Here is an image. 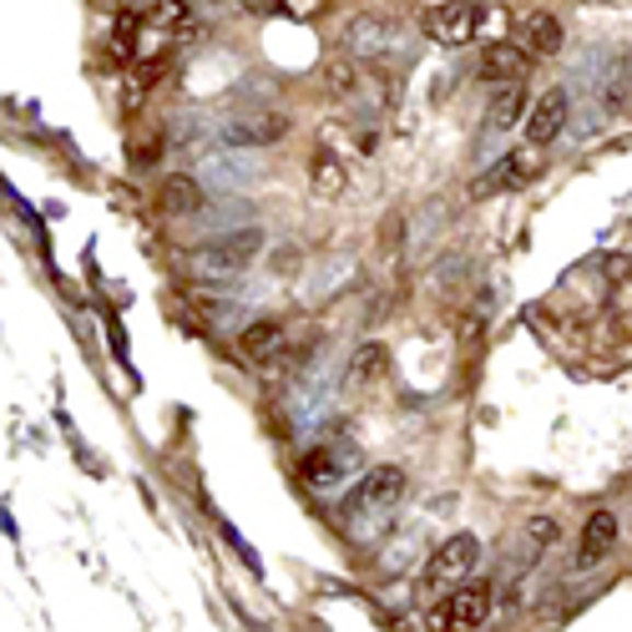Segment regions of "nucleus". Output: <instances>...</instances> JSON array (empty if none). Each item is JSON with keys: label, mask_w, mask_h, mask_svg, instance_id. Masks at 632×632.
Wrapping results in <instances>:
<instances>
[{"label": "nucleus", "mask_w": 632, "mask_h": 632, "mask_svg": "<svg viewBox=\"0 0 632 632\" xmlns=\"http://www.w3.org/2000/svg\"><path fill=\"white\" fill-rule=\"evenodd\" d=\"M400 501H405V471H400V466H375V471H365V481L349 491V501H344V527L349 531L380 527V521H390V512H395Z\"/></svg>", "instance_id": "1"}, {"label": "nucleus", "mask_w": 632, "mask_h": 632, "mask_svg": "<svg viewBox=\"0 0 632 632\" xmlns=\"http://www.w3.org/2000/svg\"><path fill=\"white\" fill-rule=\"evenodd\" d=\"M264 253V228H233V233L212 238L203 249H193V274L198 278H233Z\"/></svg>", "instance_id": "2"}, {"label": "nucleus", "mask_w": 632, "mask_h": 632, "mask_svg": "<svg viewBox=\"0 0 632 632\" xmlns=\"http://www.w3.org/2000/svg\"><path fill=\"white\" fill-rule=\"evenodd\" d=\"M475 556H481V541H475L471 531H456V537L440 541L430 552V562H425V587H430V593H456V587L471 577Z\"/></svg>", "instance_id": "3"}, {"label": "nucleus", "mask_w": 632, "mask_h": 632, "mask_svg": "<svg viewBox=\"0 0 632 632\" xmlns=\"http://www.w3.org/2000/svg\"><path fill=\"white\" fill-rule=\"evenodd\" d=\"M481 21H486V11H481L475 0H446V5L425 11L421 26H425V36H430L435 46H466V41H475Z\"/></svg>", "instance_id": "4"}, {"label": "nucleus", "mask_w": 632, "mask_h": 632, "mask_svg": "<svg viewBox=\"0 0 632 632\" xmlns=\"http://www.w3.org/2000/svg\"><path fill=\"white\" fill-rule=\"evenodd\" d=\"M289 137V117L284 112H274V106H253V112H238L233 122L223 127V142L228 147H274Z\"/></svg>", "instance_id": "5"}, {"label": "nucleus", "mask_w": 632, "mask_h": 632, "mask_svg": "<svg viewBox=\"0 0 632 632\" xmlns=\"http://www.w3.org/2000/svg\"><path fill=\"white\" fill-rule=\"evenodd\" d=\"M537 147L531 152H512V158H501L496 168H486L481 177L471 183V198H496V193H512V187H527L537 177Z\"/></svg>", "instance_id": "6"}, {"label": "nucleus", "mask_w": 632, "mask_h": 632, "mask_svg": "<svg viewBox=\"0 0 632 632\" xmlns=\"http://www.w3.org/2000/svg\"><path fill=\"white\" fill-rule=\"evenodd\" d=\"M349 471H355V450H349V446H314L299 461L303 486H314V491H334Z\"/></svg>", "instance_id": "7"}, {"label": "nucleus", "mask_w": 632, "mask_h": 632, "mask_svg": "<svg viewBox=\"0 0 632 632\" xmlns=\"http://www.w3.org/2000/svg\"><path fill=\"white\" fill-rule=\"evenodd\" d=\"M496 587L491 582H466V587H456L450 593V602L435 612L430 622H456V628H481V622L491 618V602H496Z\"/></svg>", "instance_id": "8"}, {"label": "nucleus", "mask_w": 632, "mask_h": 632, "mask_svg": "<svg viewBox=\"0 0 632 632\" xmlns=\"http://www.w3.org/2000/svg\"><path fill=\"white\" fill-rule=\"evenodd\" d=\"M566 117H572V96H566L562 87H552V92L537 96V106L527 112V142L531 147H552L556 137H562Z\"/></svg>", "instance_id": "9"}, {"label": "nucleus", "mask_w": 632, "mask_h": 632, "mask_svg": "<svg viewBox=\"0 0 632 632\" xmlns=\"http://www.w3.org/2000/svg\"><path fill=\"white\" fill-rule=\"evenodd\" d=\"M400 41V26L395 21H384V15H359V21H349V31H344V46L355 56H365V61H380V56L395 51Z\"/></svg>", "instance_id": "10"}, {"label": "nucleus", "mask_w": 632, "mask_h": 632, "mask_svg": "<svg viewBox=\"0 0 632 632\" xmlns=\"http://www.w3.org/2000/svg\"><path fill=\"white\" fill-rule=\"evenodd\" d=\"M618 547V512H593L587 527H582V547H577V566H597L607 552Z\"/></svg>", "instance_id": "11"}, {"label": "nucleus", "mask_w": 632, "mask_h": 632, "mask_svg": "<svg viewBox=\"0 0 632 632\" xmlns=\"http://www.w3.org/2000/svg\"><path fill=\"white\" fill-rule=\"evenodd\" d=\"M531 71V51H521V46H486V56H481V81H496V87H512V81H521Z\"/></svg>", "instance_id": "12"}, {"label": "nucleus", "mask_w": 632, "mask_h": 632, "mask_svg": "<svg viewBox=\"0 0 632 632\" xmlns=\"http://www.w3.org/2000/svg\"><path fill=\"white\" fill-rule=\"evenodd\" d=\"M521 51L531 56H556L562 51V21L547 11H531L527 21H521Z\"/></svg>", "instance_id": "13"}, {"label": "nucleus", "mask_w": 632, "mask_h": 632, "mask_svg": "<svg viewBox=\"0 0 632 632\" xmlns=\"http://www.w3.org/2000/svg\"><path fill=\"white\" fill-rule=\"evenodd\" d=\"M238 349H243L253 365H264V359H274L278 349H284V324H278V319H258V324H249V330L238 334Z\"/></svg>", "instance_id": "14"}, {"label": "nucleus", "mask_w": 632, "mask_h": 632, "mask_svg": "<svg viewBox=\"0 0 632 632\" xmlns=\"http://www.w3.org/2000/svg\"><path fill=\"white\" fill-rule=\"evenodd\" d=\"M158 203H162V212L168 218H193V212L203 208V187H198V177H168L162 183V193H158Z\"/></svg>", "instance_id": "15"}, {"label": "nucleus", "mask_w": 632, "mask_h": 632, "mask_svg": "<svg viewBox=\"0 0 632 632\" xmlns=\"http://www.w3.org/2000/svg\"><path fill=\"white\" fill-rule=\"evenodd\" d=\"M384 365H390V355H384V344L380 340H365L355 349V359H349V375L344 380L355 384V390H365V384H375L384 375Z\"/></svg>", "instance_id": "16"}, {"label": "nucleus", "mask_w": 632, "mask_h": 632, "mask_svg": "<svg viewBox=\"0 0 632 632\" xmlns=\"http://www.w3.org/2000/svg\"><path fill=\"white\" fill-rule=\"evenodd\" d=\"M521 112H527V92H521V81H512V87H501L496 102H491L486 127H491V133H506V127H512Z\"/></svg>", "instance_id": "17"}, {"label": "nucleus", "mask_w": 632, "mask_h": 632, "mask_svg": "<svg viewBox=\"0 0 632 632\" xmlns=\"http://www.w3.org/2000/svg\"><path fill=\"white\" fill-rule=\"evenodd\" d=\"M142 21L152 31H187L193 21H187V0H152L142 11Z\"/></svg>", "instance_id": "18"}, {"label": "nucleus", "mask_w": 632, "mask_h": 632, "mask_svg": "<svg viewBox=\"0 0 632 632\" xmlns=\"http://www.w3.org/2000/svg\"><path fill=\"white\" fill-rule=\"evenodd\" d=\"M309 172H314V193H319V198H340V193H344V168L330 158V152H314V168H309Z\"/></svg>", "instance_id": "19"}, {"label": "nucleus", "mask_w": 632, "mask_h": 632, "mask_svg": "<svg viewBox=\"0 0 632 632\" xmlns=\"http://www.w3.org/2000/svg\"><path fill=\"white\" fill-rule=\"evenodd\" d=\"M552 537H556V527L547 521V516H541V521H531V541H537V547H547Z\"/></svg>", "instance_id": "20"}]
</instances>
